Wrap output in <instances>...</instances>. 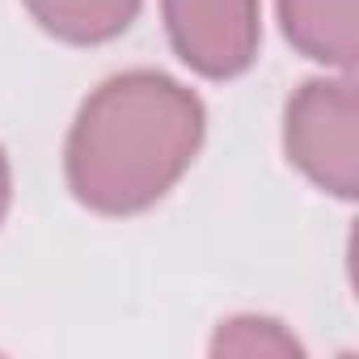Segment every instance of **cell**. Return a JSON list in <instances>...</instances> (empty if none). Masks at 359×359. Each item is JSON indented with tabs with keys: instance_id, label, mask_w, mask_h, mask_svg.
I'll return each instance as SVG.
<instances>
[{
	"instance_id": "obj_6",
	"label": "cell",
	"mask_w": 359,
	"mask_h": 359,
	"mask_svg": "<svg viewBox=\"0 0 359 359\" xmlns=\"http://www.w3.org/2000/svg\"><path fill=\"white\" fill-rule=\"evenodd\" d=\"M212 355H300V342L271 317H229L212 338Z\"/></svg>"
},
{
	"instance_id": "obj_7",
	"label": "cell",
	"mask_w": 359,
	"mask_h": 359,
	"mask_svg": "<svg viewBox=\"0 0 359 359\" xmlns=\"http://www.w3.org/2000/svg\"><path fill=\"white\" fill-rule=\"evenodd\" d=\"M9 203H13V169H9V156L0 148V224L9 216Z\"/></svg>"
},
{
	"instance_id": "obj_2",
	"label": "cell",
	"mask_w": 359,
	"mask_h": 359,
	"mask_svg": "<svg viewBox=\"0 0 359 359\" xmlns=\"http://www.w3.org/2000/svg\"><path fill=\"white\" fill-rule=\"evenodd\" d=\"M283 152L309 182L342 203L359 191V93L351 72L304 81L283 110Z\"/></svg>"
},
{
	"instance_id": "obj_3",
	"label": "cell",
	"mask_w": 359,
	"mask_h": 359,
	"mask_svg": "<svg viewBox=\"0 0 359 359\" xmlns=\"http://www.w3.org/2000/svg\"><path fill=\"white\" fill-rule=\"evenodd\" d=\"M173 55L208 81H233L258 60V0H161Z\"/></svg>"
},
{
	"instance_id": "obj_4",
	"label": "cell",
	"mask_w": 359,
	"mask_h": 359,
	"mask_svg": "<svg viewBox=\"0 0 359 359\" xmlns=\"http://www.w3.org/2000/svg\"><path fill=\"white\" fill-rule=\"evenodd\" d=\"M283 39L313 64L355 72L359 60V22L355 0H279Z\"/></svg>"
},
{
	"instance_id": "obj_5",
	"label": "cell",
	"mask_w": 359,
	"mask_h": 359,
	"mask_svg": "<svg viewBox=\"0 0 359 359\" xmlns=\"http://www.w3.org/2000/svg\"><path fill=\"white\" fill-rule=\"evenodd\" d=\"M144 0H26L30 18L60 43L72 47H97L118 39Z\"/></svg>"
},
{
	"instance_id": "obj_1",
	"label": "cell",
	"mask_w": 359,
	"mask_h": 359,
	"mask_svg": "<svg viewBox=\"0 0 359 359\" xmlns=\"http://www.w3.org/2000/svg\"><path fill=\"white\" fill-rule=\"evenodd\" d=\"M203 135L208 110L195 89L156 68L118 72L76 110L64 144L68 191L97 216H140L182 182Z\"/></svg>"
}]
</instances>
